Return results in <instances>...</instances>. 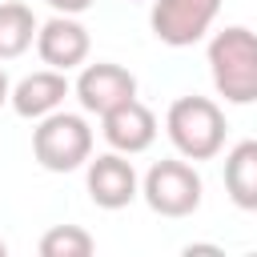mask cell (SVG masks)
<instances>
[{"label": "cell", "instance_id": "obj_1", "mask_svg": "<svg viewBox=\"0 0 257 257\" xmlns=\"http://www.w3.org/2000/svg\"><path fill=\"white\" fill-rule=\"evenodd\" d=\"M209 72H213V88L229 104H253L257 100V32L241 24L221 28L209 40Z\"/></svg>", "mask_w": 257, "mask_h": 257}, {"label": "cell", "instance_id": "obj_2", "mask_svg": "<svg viewBox=\"0 0 257 257\" xmlns=\"http://www.w3.org/2000/svg\"><path fill=\"white\" fill-rule=\"evenodd\" d=\"M165 128L185 161H209L225 145V116L209 96H177L169 104Z\"/></svg>", "mask_w": 257, "mask_h": 257}, {"label": "cell", "instance_id": "obj_3", "mask_svg": "<svg viewBox=\"0 0 257 257\" xmlns=\"http://www.w3.org/2000/svg\"><path fill=\"white\" fill-rule=\"evenodd\" d=\"M32 153L48 173H72L92 157V128L76 112H48L32 133Z\"/></svg>", "mask_w": 257, "mask_h": 257}, {"label": "cell", "instance_id": "obj_4", "mask_svg": "<svg viewBox=\"0 0 257 257\" xmlns=\"http://www.w3.org/2000/svg\"><path fill=\"white\" fill-rule=\"evenodd\" d=\"M145 201L161 217H189L201 205V177L189 161H157L141 185Z\"/></svg>", "mask_w": 257, "mask_h": 257}, {"label": "cell", "instance_id": "obj_5", "mask_svg": "<svg viewBox=\"0 0 257 257\" xmlns=\"http://www.w3.org/2000/svg\"><path fill=\"white\" fill-rule=\"evenodd\" d=\"M217 12H221V0H153L149 24H153V36L161 44L185 48L209 32Z\"/></svg>", "mask_w": 257, "mask_h": 257}, {"label": "cell", "instance_id": "obj_6", "mask_svg": "<svg viewBox=\"0 0 257 257\" xmlns=\"http://www.w3.org/2000/svg\"><path fill=\"white\" fill-rule=\"evenodd\" d=\"M133 96H137V76H133L128 68H120V64L96 60V64H88V68L76 76V100H80L84 112L104 116V112H112L116 104L133 100Z\"/></svg>", "mask_w": 257, "mask_h": 257}, {"label": "cell", "instance_id": "obj_7", "mask_svg": "<svg viewBox=\"0 0 257 257\" xmlns=\"http://www.w3.org/2000/svg\"><path fill=\"white\" fill-rule=\"evenodd\" d=\"M88 28L76 20V16H64V12H56L48 24H40V32H36V52H40V60L48 64V68H56V72H68V68H76V64H84V56H88Z\"/></svg>", "mask_w": 257, "mask_h": 257}, {"label": "cell", "instance_id": "obj_8", "mask_svg": "<svg viewBox=\"0 0 257 257\" xmlns=\"http://www.w3.org/2000/svg\"><path fill=\"white\" fill-rule=\"evenodd\" d=\"M88 197L100 209H124L137 197V169L124 153H104L88 161Z\"/></svg>", "mask_w": 257, "mask_h": 257}, {"label": "cell", "instance_id": "obj_9", "mask_svg": "<svg viewBox=\"0 0 257 257\" xmlns=\"http://www.w3.org/2000/svg\"><path fill=\"white\" fill-rule=\"evenodd\" d=\"M100 133L116 153L133 157V153H145L157 141V116L133 96V100H124V104H116L112 112L100 116Z\"/></svg>", "mask_w": 257, "mask_h": 257}, {"label": "cell", "instance_id": "obj_10", "mask_svg": "<svg viewBox=\"0 0 257 257\" xmlns=\"http://www.w3.org/2000/svg\"><path fill=\"white\" fill-rule=\"evenodd\" d=\"M68 96V80H64V72H56V68H44V72H32V76H24L16 88H12V108L20 112V116H48V112H56L60 108V100Z\"/></svg>", "mask_w": 257, "mask_h": 257}, {"label": "cell", "instance_id": "obj_11", "mask_svg": "<svg viewBox=\"0 0 257 257\" xmlns=\"http://www.w3.org/2000/svg\"><path fill=\"white\" fill-rule=\"evenodd\" d=\"M225 193L237 209H257V141H241L225 157Z\"/></svg>", "mask_w": 257, "mask_h": 257}, {"label": "cell", "instance_id": "obj_12", "mask_svg": "<svg viewBox=\"0 0 257 257\" xmlns=\"http://www.w3.org/2000/svg\"><path fill=\"white\" fill-rule=\"evenodd\" d=\"M36 32H40V24H36L28 4H20V0H4L0 4V60L24 56L32 48Z\"/></svg>", "mask_w": 257, "mask_h": 257}, {"label": "cell", "instance_id": "obj_13", "mask_svg": "<svg viewBox=\"0 0 257 257\" xmlns=\"http://www.w3.org/2000/svg\"><path fill=\"white\" fill-rule=\"evenodd\" d=\"M92 249H96V241L80 225H52L40 237V253L44 257H88Z\"/></svg>", "mask_w": 257, "mask_h": 257}, {"label": "cell", "instance_id": "obj_14", "mask_svg": "<svg viewBox=\"0 0 257 257\" xmlns=\"http://www.w3.org/2000/svg\"><path fill=\"white\" fill-rule=\"evenodd\" d=\"M56 12H64V16H80V12H88L92 8V0H48Z\"/></svg>", "mask_w": 257, "mask_h": 257}, {"label": "cell", "instance_id": "obj_15", "mask_svg": "<svg viewBox=\"0 0 257 257\" xmlns=\"http://www.w3.org/2000/svg\"><path fill=\"white\" fill-rule=\"evenodd\" d=\"M4 100H12V84H8V76H4V68H0V104Z\"/></svg>", "mask_w": 257, "mask_h": 257}, {"label": "cell", "instance_id": "obj_16", "mask_svg": "<svg viewBox=\"0 0 257 257\" xmlns=\"http://www.w3.org/2000/svg\"><path fill=\"white\" fill-rule=\"evenodd\" d=\"M4 253H8V245H4V241H0V257H4Z\"/></svg>", "mask_w": 257, "mask_h": 257}]
</instances>
